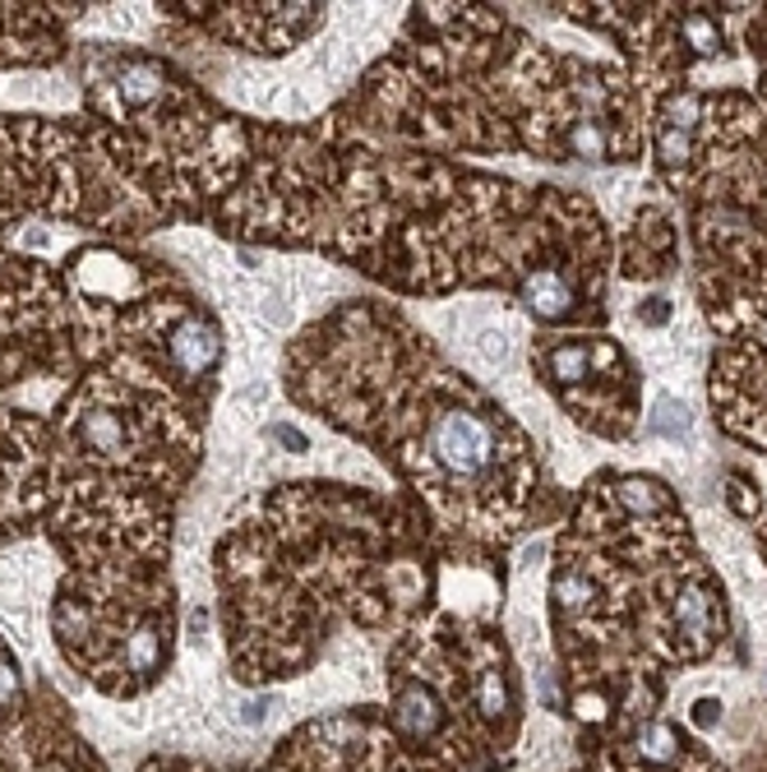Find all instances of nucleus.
Masks as SVG:
<instances>
[{
    "label": "nucleus",
    "instance_id": "nucleus-1",
    "mask_svg": "<svg viewBox=\"0 0 767 772\" xmlns=\"http://www.w3.org/2000/svg\"><path fill=\"white\" fill-rule=\"evenodd\" d=\"M407 468L430 491L434 504H453L463 495L472 509L495 481L518 468V440L508 435L495 411L472 394H453V384H430L425 389V421L407 435Z\"/></svg>",
    "mask_w": 767,
    "mask_h": 772
},
{
    "label": "nucleus",
    "instance_id": "nucleus-2",
    "mask_svg": "<svg viewBox=\"0 0 767 772\" xmlns=\"http://www.w3.org/2000/svg\"><path fill=\"white\" fill-rule=\"evenodd\" d=\"M393 727L402 736H412V740H430L444 727V708L421 680H402L398 693H393Z\"/></svg>",
    "mask_w": 767,
    "mask_h": 772
},
{
    "label": "nucleus",
    "instance_id": "nucleus-3",
    "mask_svg": "<svg viewBox=\"0 0 767 772\" xmlns=\"http://www.w3.org/2000/svg\"><path fill=\"white\" fill-rule=\"evenodd\" d=\"M717 717H722V703H698V708H694V722H698V727L717 722Z\"/></svg>",
    "mask_w": 767,
    "mask_h": 772
}]
</instances>
